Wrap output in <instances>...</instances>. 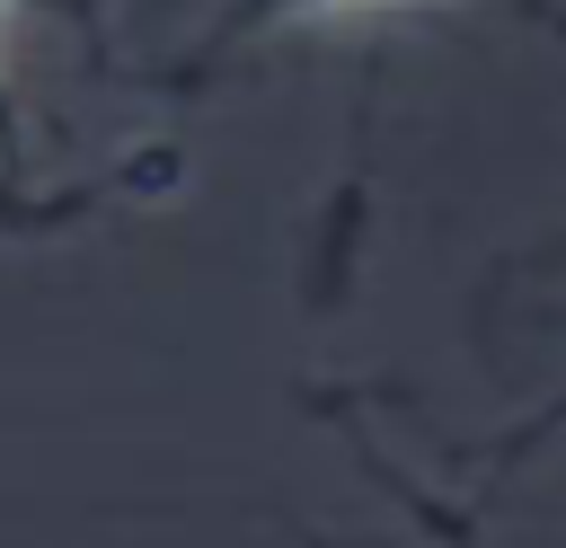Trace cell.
<instances>
[{
    "label": "cell",
    "mask_w": 566,
    "mask_h": 548,
    "mask_svg": "<svg viewBox=\"0 0 566 548\" xmlns=\"http://www.w3.org/2000/svg\"><path fill=\"white\" fill-rule=\"evenodd\" d=\"M292 9H416V0H292Z\"/></svg>",
    "instance_id": "obj_1"
}]
</instances>
